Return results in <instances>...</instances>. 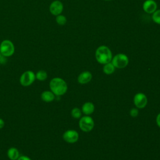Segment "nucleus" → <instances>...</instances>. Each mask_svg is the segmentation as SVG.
I'll return each instance as SVG.
<instances>
[{"label": "nucleus", "instance_id": "dca6fc26", "mask_svg": "<svg viewBox=\"0 0 160 160\" xmlns=\"http://www.w3.org/2000/svg\"><path fill=\"white\" fill-rule=\"evenodd\" d=\"M48 78V74L44 70H39L36 73V79L40 81L46 80Z\"/></svg>", "mask_w": 160, "mask_h": 160}, {"label": "nucleus", "instance_id": "7ed1b4c3", "mask_svg": "<svg viewBox=\"0 0 160 160\" xmlns=\"http://www.w3.org/2000/svg\"><path fill=\"white\" fill-rule=\"evenodd\" d=\"M15 47L13 42L9 39H4L0 44V52L5 57H10L14 54Z\"/></svg>", "mask_w": 160, "mask_h": 160}, {"label": "nucleus", "instance_id": "39448f33", "mask_svg": "<svg viewBox=\"0 0 160 160\" xmlns=\"http://www.w3.org/2000/svg\"><path fill=\"white\" fill-rule=\"evenodd\" d=\"M36 79L35 73L30 70L24 72L19 79L20 84L23 86H29L31 85Z\"/></svg>", "mask_w": 160, "mask_h": 160}, {"label": "nucleus", "instance_id": "393cba45", "mask_svg": "<svg viewBox=\"0 0 160 160\" xmlns=\"http://www.w3.org/2000/svg\"><path fill=\"white\" fill-rule=\"evenodd\" d=\"M104 1H111V0H104Z\"/></svg>", "mask_w": 160, "mask_h": 160}, {"label": "nucleus", "instance_id": "9d476101", "mask_svg": "<svg viewBox=\"0 0 160 160\" xmlns=\"http://www.w3.org/2000/svg\"><path fill=\"white\" fill-rule=\"evenodd\" d=\"M157 3L154 0H146L142 4V9L148 14H152L157 10Z\"/></svg>", "mask_w": 160, "mask_h": 160}, {"label": "nucleus", "instance_id": "b1692460", "mask_svg": "<svg viewBox=\"0 0 160 160\" xmlns=\"http://www.w3.org/2000/svg\"><path fill=\"white\" fill-rule=\"evenodd\" d=\"M4 125H5V122H4V120L0 118V129H2L4 126Z\"/></svg>", "mask_w": 160, "mask_h": 160}, {"label": "nucleus", "instance_id": "5701e85b", "mask_svg": "<svg viewBox=\"0 0 160 160\" xmlns=\"http://www.w3.org/2000/svg\"><path fill=\"white\" fill-rule=\"evenodd\" d=\"M156 124L160 128V113H159L156 117Z\"/></svg>", "mask_w": 160, "mask_h": 160}, {"label": "nucleus", "instance_id": "6e6552de", "mask_svg": "<svg viewBox=\"0 0 160 160\" xmlns=\"http://www.w3.org/2000/svg\"><path fill=\"white\" fill-rule=\"evenodd\" d=\"M134 103L138 108H144L147 105L148 98L142 92L137 93L134 97Z\"/></svg>", "mask_w": 160, "mask_h": 160}, {"label": "nucleus", "instance_id": "6ab92c4d", "mask_svg": "<svg viewBox=\"0 0 160 160\" xmlns=\"http://www.w3.org/2000/svg\"><path fill=\"white\" fill-rule=\"evenodd\" d=\"M81 111L78 108H74L71 110V116L75 119H79L81 117Z\"/></svg>", "mask_w": 160, "mask_h": 160}, {"label": "nucleus", "instance_id": "20e7f679", "mask_svg": "<svg viewBox=\"0 0 160 160\" xmlns=\"http://www.w3.org/2000/svg\"><path fill=\"white\" fill-rule=\"evenodd\" d=\"M114 66L118 69H122L126 67L129 63L128 57L122 53H119L115 55L111 61Z\"/></svg>", "mask_w": 160, "mask_h": 160}, {"label": "nucleus", "instance_id": "ddd939ff", "mask_svg": "<svg viewBox=\"0 0 160 160\" xmlns=\"http://www.w3.org/2000/svg\"><path fill=\"white\" fill-rule=\"evenodd\" d=\"M94 106L91 102H85L82 106V112L87 116L91 114L94 112Z\"/></svg>", "mask_w": 160, "mask_h": 160}, {"label": "nucleus", "instance_id": "423d86ee", "mask_svg": "<svg viewBox=\"0 0 160 160\" xmlns=\"http://www.w3.org/2000/svg\"><path fill=\"white\" fill-rule=\"evenodd\" d=\"M79 126L80 129L84 132L91 131L94 126V120L89 116H86L81 118L79 121Z\"/></svg>", "mask_w": 160, "mask_h": 160}, {"label": "nucleus", "instance_id": "0eeeda50", "mask_svg": "<svg viewBox=\"0 0 160 160\" xmlns=\"http://www.w3.org/2000/svg\"><path fill=\"white\" fill-rule=\"evenodd\" d=\"M63 4L59 0L52 1L49 6V12L51 14L56 16L62 13L63 11Z\"/></svg>", "mask_w": 160, "mask_h": 160}, {"label": "nucleus", "instance_id": "2eb2a0df", "mask_svg": "<svg viewBox=\"0 0 160 160\" xmlns=\"http://www.w3.org/2000/svg\"><path fill=\"white\" fill-rule=\"evenodd\" d=\"M115 68H116L114 66V65L112 64V62H108V63H106V64H104L102 69H103V72L106 74L109 75V74H112L114 72Z\"/></svg>", "mask_w": 160, "mask_h": 160}, {"label": "nucleus", "instance_id": "f8f14e48", "mask_svg": "<svg viewBox=\"0 0 160 160\" xmlns=\"http://www.w3.org/2000/svg\"><path fill=\"white\" fill-rule=\"evenodd\" d=\"M41 98L46 102H50L55 99V94L51 91H44L41 93Z\"/></svg>", "mask_w": 160, "mask_h": 160}, {"label": "nucleus", "instance_id": "4be33fe9", "mask_svg": "<svg viewBox=\"0 0 160 160\" xmlns=\"http://www.w3.org/2000/svg\"><path fill=\"white\" fill-rule=\"evenodd\" d=\"M17 160H32V159L27 156L22 155V156H19V157Z\"/></svg>", "mask_w": 160, "mask_h": 160}, {"label": "nucleus", "instance_id": "aec40b11", "mask_svg": "<svg viewBox=\"0 0 160 160\" xmlns=\"http://www.w3.org/2000/svg\"><path fill=\"white\" fill-rule=\"evenodd\" d=\"M138 109L136 108H132L131 109L130 111V115L133 117V118H135L138 115Z\"/></svg>", "mask_w": 160, "mask_h": 160}, {"label": "nucleus", "instance_id": "f03ea898", "mask_svg": "<svg viewBox=\"0 0 160 160\" xmlns=\"http://www.w3.org/2000/svg\"><path fill=\"white\" fill-rule=\"evenodd\" d=\"M95 57L96 61L101 64H105L110 62L112 58V55L110 49L106 46H99L95 52Z\"/></svg>", "mask_w": 160, "mask_h": 160}, {"label": "nucleus", "instance_id": "f257e3e1", "mask_svg": "<svg viewBox=\"0 0 160 160\" xmlns=\"http://www.w3.org/2000/svg\"><path fill=\"white\" fill-rule=\"evenodd\" d=\"M49 88L51 91L55 96H60L64 95L67 90L68 86L64 80L60 78H54L49 82Z\"/></svg>", "mask_w": 160, "mask_h": 160}, {"label": "nucleus", "instance_id": "f3484780", "mask_svg": "<svg viewBox=\"0 0 160 160\" xmlns=\"http://www.w3.org/2000/svg\"><path fill=\"white\" fill-rule=\"evenodd\" d=\"M56 21L58 24L60 26H64L66 24L67 22V19L66 16L64 15H62L61 14L59 15H58L56 16Z\"/></svg>", "mask_w": 160, "mask_h": 160}, {"label": "nucleus", "instance_id": "a211bd4d", "mask_svg": "<svg viewBox=\"0 0 160 160\" xmlns=\"http://www.w3.org/2000/svg\"><path fill=\"white\" fill-rule=\"evenodd\" d=\"M152 19L155 23L160 25V9H158L152 13Z\"/></svg>", "mask_w": 160, "mask_h": 160}, {"label": "nucleus", "instance_id": "1a4fd4ad", "mask_svg": "<svg viewBox=\"0 0 160 160\" xmlns=\"http://www.w3.org/2000/svg\"><path fill=\"white\" fill-rule=\"evenodd\" d=\"M63 139L68 143H74L79 139V134L75 130H68L65 131L62 135Z\"/></svg>", "mask_w": 160, "mask_h": 160}, {"label": "nucleus", "instance_id": "9b49d317", "mask_svg": "<svg viewBox=\"0 0 160 160\" xmlns=\"http://www.w3.org/2000/svg\"><path fill=\"white\" fill-rule=\"evenodd\" d=\"M92 74L89 71H84L79 75L78 81L81 84H84L89 82L92 79Z\"/></svg>", "mask_w": 160, "mask_h": 160}, {"label": "nucleus", "instance_id": "412c9836", "mask_svg": "<svg viewBox=\"0 0 160 160\" xmlns=\"http://www.w3.org/2000/svg\"><path fill=\"white\" fill-rule=\"evenodd\" d=\"M7 62V58L0 52V64H4Z\"/></svg>", "mask_w": 160, "mask_h": 160}, {"label": "nucleus", "instance_id": "4468645a", "mask_svg": "<svg viewBox=\"0 0 160 160\" xmlns=\"http://www.w3.org/2000/svg\"><path fill=\"white\" fill-rule=\"evenodd\" d=\"M7 155L10 160H17L19 157V152L17 148L11 147L8 150Z\"/></svg>", "mask_w": 160, "mask_h": 160}]
</instances>
